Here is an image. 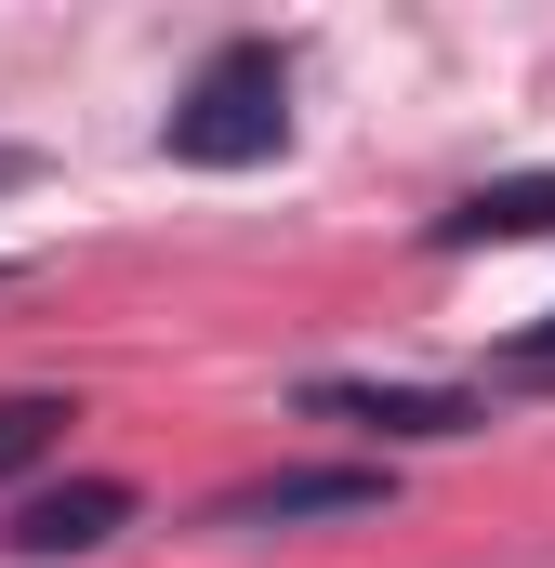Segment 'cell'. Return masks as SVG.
Returning a JSON list of instances; mask_svg holds the SVG:
<instances>
[{"label":"cell","mask_w":555,"mask_h":568,"mask_svg":"<svg viewBox=\"0 0 555 568\" xmlns=\"http://www.w3.org/2000/svg\"><path fill=\"white\" fill-rule=\"evenodd\" d=\"M278 145H291V40H225L159 120L172 172H265Z\"/></svg>","instance_id":"6da1fadb"},{"label":"cell","mask_w":555,"mask_h":568,"mask_svg":"<svg viewBox=\"0 0 555 568\" xmlns=\"http://www.w3.org/2000/svg\"><path fill=\"white\" fill-rule=\"evenodd\" d=\"M291 410L344 424V436H384V449H450V436L490 424V397H463V384H357V371H317Z\"/></svg>","instance_id":"7a4b0ae2"},{"label":"cell","mask_w":555,"mask_h":568,"mask_svg":"<svg viewBox=\"0 0 555 568\" xmlns=\"http://www.w3.org/2000/svg\"><path fill=\"white\" fill-rule=\"evenodd\" d=\"M371 503H397V476L384 463H265V476H239V489H212V516L199 529H304V516H371Z\"/></svg>","instance_id":"3957f363"},{"label":"cell","mask_w":555,"mask_h":568,"mask_svg":"<svg viewBox=\"0 0 555 568\" xmlns=\"http://www.w3.org/2000/svg\"><path fill=\"white\" fill-rule=\"evenodd\" d=\"M133 516H145L133 476H53V489H27V503H13V529H0V542H13L27 568H67V556H107Z\"/></svg>","instance_id":"277c9868"},{"label":"cell","mask_w":555,"mask_h":568,"mask_svg":"<svg viewBox=\"0 0 555 568\" xmlns=\"http://www.w3.org/2000/svg\"><path fill=\"white\" fill-rule=\"evenodd\" d=\"M516 239H555V172H503L423 225V252H516Z\"/></svg>","instance_id":"5b68a950"},{"label":"cell","mask_w":555,"mask_h":568,"mask_svg":"<svg viewBox=\"0 0 555 568\" xmlns=\"http://www.w3.org/2000/svg\"><path fill=\"white\" fill-rule=\"evenodd\" d=\"M67 424H80V410H67L53 384H13V397H0V476H40V463L67 449Z\"/></svg>","instance_id":"8992f818"},{"label":"cell","mask_w":555,"mask_h":568,"mask_svg":"<svg viewBox=\"0 0 555 568\" xmlns=\"http://www.w3.org/2000/svg\"><path fill=\"white\" fill-rule=\"evenodd\" d=\"M13 185H40V159H27V145L0 133V199H13Z\"/></svg>","instance_id":"52a82bcc"}]
</instances>
